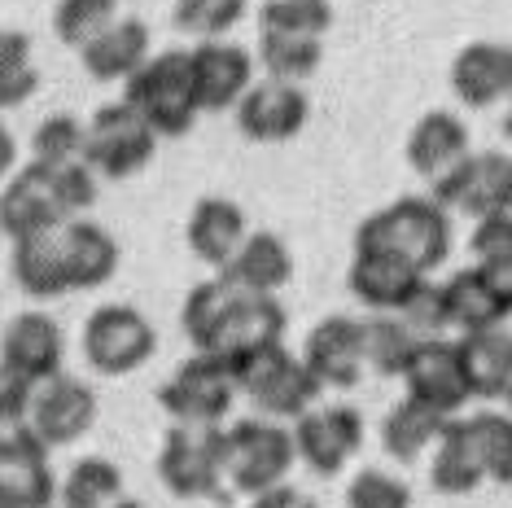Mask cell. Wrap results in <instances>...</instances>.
Here are the masks:
<instances>
[{"mask_svg":"<svg viewBox=\"0 0 512 508\" xmlns=\"http://www.w3.org/2000/svg\"><path fill=\"white\" fill-rule=\"evenodd\" d=\"M399 316L416 333H421V338H438V333H447V316H442V290L429 281V276L421 281V290L407 298V307L399 311Z\"/></svg>","mask_w":512,"mask_h":508,"instance_id":"ee69618b","label":"cell"},{"mask_svg":"<svg viewBox=\"0 0 512 508\" xmlns=\"http://www.w3.org/2000/svg\"><path fill=\"white\" fill-rule=\"evenodd\" d=\"M355 246H381L407 259L421 272H438L451 254V211L434 198L407 193V198L372 211L355 228Z\"/></svg>","mask_w":512,"mask_h":508,"instance_id":"6da1fadb","label":"cell"},{"mask_svg":"<svg viewBox=\"0 0 512 508\" xmlns=\"http://www.w3.org/2000/svg\"><path fill=\"white\" fill-rule=\"evenodd\" d=\"M237 377L211 351H197L158 386V403L176 425H224L237 399Z\"/></svg>","mask_w":512,"mask_h":508,"instance_id":"52a82bcc","label":"cell"},{"mask_svg":"<svg viewBox=\"0 0 512 508\" xmlns=\"http://www.w3.org/2000/svg\"><path fill=\"white\" fill-rule=\"evenodd\" d=\"M434 460H429V482H434L438 495H473L486 482L482 460H477L469 430H464V417H451L447 430L438 434V443L429 447Z\"/></svg>","mask_w":512,"mask_h":508,"instance_id":"f546056e","label":"cell"},{"mask_svg":"<svg viewBox=\"0 0 512 508\" xmlns=\"http://www.w3.org/2000/svg\"><path fill=\"white\" fill-rule=\"evenodd\" d=\"M469 154H473L469 127H464V119L451 110H429L412 123V132H407V167H412L425 184L447 176V171Z\"/></svg>","mask_w":512,"mask_h":508,"instance_id":"cb8c5ba5","label":"cell"},{"mask_svg":"<svg viewBox=\"0 0 512 508\" xmlns=\"http://www.w3.org/2000/svg\"><path fill=\"white\" fill-rule=\"evenodd\" d=\"M57 500V473L49 447L36 434H18L0 443V508H44Z\"/></svg>","mask_w":512,"mask_h":508,"instance_id":"ffe728a7","label":"cell"},{"mask_svg":"<svg viewBox=\"0 0 512 508\" xmlns=\"http://www.w3.org/2000/svg\"><path fill=\"white\" fill-rule=\"evenodd\" d=\"M27 408H31V390L18 386V381H9V377H0V443L31 430Z\"/></svg>","mask_w":512,"mask_h":508,"instance_id":"f6af8a7d","label":"cell"},{"mask_svg":"<svg viewBox=\"0 0 512 508\" xmlns=\"http://www.w3.org/2000/svg\"><path fill=\"white\" fill-rule=\"evenodd\" d=\"M71 215L62 189H57V167L31 158L27 167L18 163V171L0 184V233L9 241L18 237H36V233H53L62 228Z\"/></svg>","mask_w":512,"mask_h":508,"instance_id":"30bf717a","label":"cell"},{"mask_svg":"<svg viewBox=\"0 0 512 508\" xmlns=\"http://www.w3.org/2000/svg\"><path fill=\"white\" fill-rule=\"evenodd\" d=\"M44 508H53V504H44Z\"/></svg>","mask_w":512,"mask_h":508,"instance_id":"816d5d0a","label":"cell"},{"mask_svg":"<svg viewBox=\"0 0 512 508\" xmlns=\"http://www.w3.org/2000/svg\"><path fill=\"white\" fill-rule=\"evenodd\" d=\"M403 381H407V395L429 403V408L447 412L456 417L464 403L473 399V386H469V373H464V360H460V346L451 338H421L412 351V360L403 368Z\"/></svg>","mask_w":512,"mask_h":508,"instance_id":"2e32d148","label":"cell"},{"mask_svg":"<svg viewBox=\"0 0 512 508\" xmlns=\"http://www.w3.org/2000/svg\"><path fill=\"white\" fill-rule=\"evenodd\" d=\"M298 460L320 478H337L364 447V417L351 403H329V408H307L294 421Z\"/></svg>","mask_w":512,"mask_h":508,"instance_id":"7c38bea8","label":"cell"},{"mask_svg":"<svg viewBox=\"0 0 512 508\" xmlns=\"http://www.w3.org/2000/svg\"><path fill=\"white\" fill-rule=\"evenodd\" d=\"M302 364L320 381V390H355L364 381V325L355 316H324L307 333Z\"/></svg>","mask_w":512,"mask_h":508,"instance_id":"e0dca14e","label":"cell"},{"mask_svg":"<svg viewBox=\"0 0 512 508\" xmlns=\"http://www.w3.org/2000/svg\"><path fill=\"white\" fill-rule=\"evenodd\" d=\"M123 101H132L145 114V123L158 136H184L193 132L197 114V88H193V62L189 49H162L149 53V62L123 84Z\"/></svg>","mask_w":512,"mask_h":508,"instance_id":"7a4b0ae2","label":"cell"},{"mask_svg":"<svg viewBox=\"0 0 512 508\" xmlns=\"http://www.w3.org/2000/svg\"><path fill=\"white\" fill-rule=\"evenodd\" d=\"M429 198L469 219L512 215V154L491 149V154L460 158L447 176H438L429 184Z\"/></svg>","mask_w":512,"mask_h":508,"instance_id":"9c48e42d","label":"cell"},{"mask_svg":"<svg viewBox=\"0 0 512 508\" xmlns=\"http://www.w3.org/2000/svg\"><path fill=\"white\" fill-rule=\"evenodd\" d=\"M9 272L14 285L36 303H53V298L71 294L62 272V250H57V228L53 233H36V237H18L14 254H9Z\"/></svg>","mask_w":512,"mask_h":508,"instance_id":"83f0119b","label":"cell"},{"mask_svg":"<svg viewBox=\"0 0 512 508\" xmlns=\"http://www.w3.org/2000/svg\"><path fill=\"white\" fill-rule=\"evenodd\" d=\"M324 36H298V31H259V66L267 79H285V84H302L320 71Z\"/></svg>","mask_w":512,"mask_h":508,"instance_id":"1f68e13d","label":"cell"},{"mask_svg":"<svg viewBox=\"0 0 512 508\" xmlns=\"http://www.w3.org/2000/svg\"><path fill=\"white\" fill-rule=\"evenodd\" d=\"M259 22L272 31H298V36H329L333 5L329 0H267Z\"/></svg>","mask_w":512,"mask_h":508,"instance_id":"b9f144b4","label":"cell"},{"mask_svg":"<svg viewBox=\"0 0 512 508\" xmlns=\"http://www.w3.org/2000/svg\"><path fill=\"white\" fill-rule=\"evenodd\" d=\"M429 272L412 268L399 254L381 250V246H355L351 254V272H346V285L364 307L372 311H403L407 298L421 290Z\"/></svg>","mask_w":512,"mask_h":508,"instance_id":"d6986e66","label":"cell"},{"mask_svg":"<svg viewBox=\"0 0 512 508\" xmlns=\"http://www.w3.org/2000/svg\"><path fill=\"white\" fill-rule=\"evenodd\" d=\"M438 290H442V316H447V329H456V333L504 329V320L512 316V307L495 294V285L486 281L477 268H464L456 276H447Z\"/></svg>","mask_w":512,"mask_h":508,"instance_id":"4316f807","label":"cell"},{"mask_svg":"<svg viewBox=\"0 0 512 508\" xmlns=\"http://www.w3.org/2000/svg\"><path fill=\"white\" fill-rule=\"evenodd\" d=\"M158 351L154 325L127 303H106L84 325V360L101 377H127L145 368Z\"/></svg>","mask_w":512,"mask_h":508,"instance_id":"ba28073f","label":"cell"},{"mask_svg":"<svg viewBox=\"0 0 512 508\" xmlns=\"http://www.w3.org/2000/svg\"><path fill=\"white\" fill-rule=\"evenodd\" d=\"M40 71H36V53H31V36L14 27H0V114L18 110L36 97Z\"/></svg>","mask_w":512,"mask_h":508,"instance_id":"d590c367","label":"cell"},{"mask_svg":"<svg viewBox=\"0 0 512 508\" xmlns=\"http://www.w3.org/2000/svg\"><path fill=\"white\" fill-rule=\"evenodd\" d=\"M359 325H364V364H368V373L403 377V368H407V360H412L421 333L407 325L399 311H372V316L359 320Z\"/></svg>","mask_w":512,"mask_h":508,"instance_id":"4dcf8cb0","label":"cell"},{"mask_svg":"<svg viewBox=\"0 0 512 508\" xmlns=\"http://www.w3.org/2000/svg\"><path fill=\"white\" fill-rule=\"evenodd\" d=\"M224 460L228 434L224 425H171L158 452V478L176 500H215L224 504Z\"/></svg>","mask_w":512,"mask_h":508,"instance_id":"3957f363","label":"cell"},{"mask_svg":"<svg viewBox=\"0 0 512 508\" xmlns=\"http://www.w3.org/2000/svg\"><path fill=\"white\" fill-rule=\"evenodd\" d=\"M272 342H285V311H281V303H276V294L237 290L224 325H219V333H215L211 355H219L228 368H237Z\"/></svg>","mask_w":512,"mask_h":508,"instance_id":"ac0fdd59","label":"cell"},{"mask_svg":"<svg viewBox=\"0 0 512 508\" xmlns=\"http://www.w3.org/2000/svg\"><path fill=\"white\" fill-rule=\"evenodd\" d=\"M451 92L460 106L491 110L512 97V44L473 40L451 62Z\"/></svg>","mask_w":512,"mask_h":508,"instance_id":"7402d4cb","label":"cell"},{"mask_svg":"<svg viewBox=\"0 0 512 508\" xmlns=\"http://www.w3.org/2000/svg\"><path fill=\"white\" fill-rule=\"evenodd\" d=\"M66 338L49 311H18L0 333V377L36 390L40 381L62 373Z\"/></svg>","mask_w":512,"mask_h":508,"instance_id":"8fae6325","label":"cell"},{"mask_svg":"<svg viewBox=\"0 0 512 508\" xmlns=\"http://www.w3.org/2000/svg\"><path fill=\"white\" fill-rule=\"evenodd\" d=\"M460 360L469 373L473 399H499V381H504L512 338L504 329H486V333H460Z\"/></svg>","mask_w":512,"mask_h":508,"instance_id":"836d02e7","label":"cell"},{"mask_svg":"<svg viewBox=\"0 0 512 508\" xmlns=\"http://www.w3.org/2000/svg\"><path fill=\"white\" fill-rule=\"evenodd\" d=\"M219 276L232 290L246 294H281L294 276V254L276 233H246L241 250L228 259V268H219Z\"/></svg>","mask_w":512,"mask_h":508,"instance_id":"484cf974","label":"cell"},{"mask_svg":"<svg viewBox=\"0 0 512 508\" xmlns=\"http://www.w3.org/2000/svg\"><path fill=\"white\" fill-rule=\"evenodd\" d=\"M346 508H412V487L386 469H359L346 487Z\"/></svg>","mask_w":512,"mask_h":508,"instance_id":"7bdbcfd3","label":"cell"},{"mask_svg":"<svg viewBox=\"0 0 512 508\" xmlns=\"http://www.w3.org/2000/svg\"><path fill=\"white\" fill-rule=\"evenodd\" d=\"M237 127L254 145H285L307 127L311 101L302 84H285V79H254L250 92L237 101Z\"/></svg>","mask_w":512,"mask_h":508,"instance_id":"5bb4252c","label":"cell"},{"mask_svg":"<svg viewBox=\"0 0 512 508\" xmlns=\"http://www.w3.org/2000/svg\"><path fill=\"white\" fill-rule=\"evenodd\" d=\"M57 250H62V272L71 294L79 290H101L114 272H119V241L110 237V228H101L97 219L75 215L57 228Z\"/></svg>","mask_w":512,"mask_h":508,"instance_id":"44dd1931","label":"cell"},{"mask_svg":"<svg viewBox=\"0 0 512 508\" xmlns=\"http://www.w3.org/2000/svg\"><path fill=\"white\" fill-rule=\"evenodd\" d=\"M154 53V40H149V27L141 18H114L101 36H92L84 49H79V62L84 71L97 79V84H127Z\"/></svg>","mask_w":512,"mask_h":508,"instance_id":"603a6c76","label":"cell"},{"mask_svg":"<svg viewBox=\"0 0 512 508\" xmlns=\"http://www.w3.org/2000/svg\"><path fill=\"white\" fill-rule=\"evenodd\" d=\"M193 62V88H197V106L202 114H219V110H237V101L250 92L254 75V53L232 44L228 36L219 40H197L189 49Z\"/></svg>","mask_w":512,"mask_h":508,"instance_id":"9a60e30c","label":"cell"},{"mask_svg":"<svg viewBox=\"0 0 512 508\" xmlns=\"http://www.w3.org/2000/svg\"><path fill=\"white\" fill-rule=\"evenodd\" d=\"M499 132H504V141H512V97L504 101V119H499Z\"/></svg>","mask_w":512,"mask_h":508,"instance_id":"681fc988","label":"cell"},{"mask_svg":"<svg viewBox=\"0 0 512 508\" xmlns=\"http://www.w3.org/2000/svg\"><path fill=\"white\" fill-rule=\"evenodd\" d=\"M232 298H237V290H232L224 276H211V281L189 290V298H184V307H180V329L189 333V342L197 351H211L215 346V333L224 325Z\"/></svg>","mask_w":512,"mask_h":508,"instance_id":"8d00e7d4","label":"cell"},{"mask_svg":"<svg viewBox=\"0 0 512 508\" xmlns=\"http://www.w3.org/2000/svg\"><path fill=\"white\" fill-rule=\"evenodd\" d=\"M250 508H320L316 500H311L307 491L289 487V482H281V487H267L259 495H250Z\"/></svg>","mask_w":512,"mask_h":508,"instance_id":"bcb514c9","label":"cell"},{"mask_svg":"<svg viewBox=\"0 0 512 508\" xmlns=\"http://www.w3.org/2000/svg\"><path fill=\"white\" fill-rule=\"evenodd\" d=\"M162 136L145 123L132 101H110L88 119L84 132V163L106 180H132L154 163Z\"/></svg>","mask_w":512,"mask_h":508,"instance_id":"5b68a950","label":"cell"},{"mask_svg":"<svg viewBox=\"0 0 512 508\" xmlns=\"http://www.w3.org/2000/svg\"><path fill=\"white\" fill-rule=\"evenodd\" d=\"M228 434V487L241 495H259L267 487H281L289 478L298 460L294 447V430H285L281 421L272 417H246V421H232L224 425Z\"/></svg>","mask_w":512,"mask_h":508,"instance_id":"8992f818","label":"cell"},{"mask_svg":"<svg viewBox=\"0 0 512 508\" xmlns=\"http://www.w3.org/2000/svg\"><path fill=\"white\" fill-rule=\"evenodd\" d=\"M14 171H18V141H14V132L5 127V119H0V184L14 176Z\"/></svg>","mask_w":512,"mask_h":508,"instance_id":"7dc6e473","label":"cell"},{"mask_svg":"<svg viewBox=\"0 0 512 508\" xmlns=\"http://www.w3.org/2000/svg\"><path fill=\"white\" fill-rule=\"evenodd\" d=\"M106 508H145V504H141V500H132V495H127V491H123V495H119V500H110Z\"/></svg>","mask_w":512,"mask_h":508,"instance_id":"f907efd6","label":"cell"},{"mask_svg":"<svg viewBox=\"0 0 512 508\" xmlns=\"http://www.w3.org/2000/svg\"><path fill=\"white\" fill-rule=\"evenodd\" d=\"M499 399H504V408L512 412V355H508V368H504V381H499Z\"/></svg>","mask_w":512,"mask_h":508,"instance_id":"c3c4849f","label":"cell"},{"mask_svg":"<svg viewBox=\"0 0 512 508\" xmlns=\"http://www.w3.org/2000/svg\"><path fill=\"white\" fill-rule=\"evenodd\" d=\"M123 495V469L106 456H84L66 469L57 482V500L62 508H106L110 500Z\"/></svg>","mask_w":512,"mask_h":508,"instance_id":"e575fe53","label":"cell"},{"mask_svg":"<svg viewBox=\"0 0 512 508\" xmlns=\"http://www.w3.org/2000/svg\"><path fill=\"white\" fill-rule=\"evenodd\" d=\"M27 421L44 447H71L97 425V390L71 373H57L31 390Z\"/></svg>","mask_w":512,"mask_h":508,"instance_id":"4fadbf2b","label":"cell"},{"mask_svg":"<svg viewBox=\"0 0 512 508\" xmlns=\"http://www.w3.org/2000/svg\"><path fill=\"white\" fill-rule=\"evenodd\" d=\"M473 268L495 285V294L512 307V215H486L473 219Z\"/></svg>","mask_w":512,"mask_h":508,"instance_id":"d6a6232c","label":"cell"},{"mask_svg":"<svg viewBox=\"0 0 512 508\" xmlns=\"http://www.w3.org/2000/svg\"><path fill=\"white\" fill-rule=\"evenodd\" d=\"M232 377H237L241 395L254 403V412L272 421H298L320 399V381L307 373L302 355H294L285 342L263 346L259 355L232 368Z\"/></svg>","mask_w":512,"mask_h":508,"instance_id":"277c9868","label":"cell"},{"mask_svg":"<svg viewBox=\"0 0 512 508\" xmlns=\"http://www.w3.org/2000/svg\"><path fill=\"white\" fill-rule=\"evenodd\" d=\"M464 430L482 460L486 482L512 487V412H477V417H464Z\"/></svg>","mask_w":512,"mask_h":508,"instance_id":"74e56055","label":"cell"},{"mask_svg":"<svg viewBox=\"0 0 512 508\" xmlns=\"http://www.w3.org/2000/svg\"><path fill=\"white\" fill-rule=\"evenodd\" d=\"M119 18V0H57L53 9V36L66 44V49H84L92 36L110 27Z\"/></svg>","mask_w":512,"mask_h":508,"instance_id":"f35d334b","label":"cell"},{"mask_svg":"<svg viewBox=\"0 0 512 508\" xmlns=\"http://www.w3.org/2000/svg\"><path fill=\"white\" fill-rule=\"evenodd\" d=\"M447 412L429 408V403L412 399L407 395L403 403H394L386 412V421H381V447H386L390 460H399V465H412V460H421L429 447L438 443V434L447 430Z\"/></svg>","mask_w":512,"mask_h":508,"instance_id":"f1b7e54d","label":"cell"},{"mask_svg":"<svg viewBox=\"0 0 512 508\" xmlns=\"http://www.w3.org/2000/svg\"><path fill=\"white\" fill-rule=\"evenodd\" d=\"M250 0H176V27L193 40H219L241 27Z\"/></svg>","mask_w":512,"mask_h":508,"instance_id":"ab89813d","label":"cell"},{"mask_svg":"<svg viewBox=\"0 0 512 508\" xmlns=\"http://www.w3.org/2000/svg\"><path fill=\"white\" fill-rule=\"evenodd\" d=\"M246 233H250L246 211L232 198H197V206L189 211V224H184V241H189L193 259L215 272L228 268V259L241 250Z\"/></svg>","mask_w":512,"mask_h":508,"instance_id":"d4e9b609","label":"cell"},{"mask_svg":"<svg viewBox=\"0 0 512 508\" xmlns=\"http://www.w3.org/2000/svg\"><path fill=\"white\" fill-rule=\"evenodd\" d=\"M84 132L88 123H79L75 114H49L31 132V158H40V163H75V158H84Z\"/></svg>","mask_w":512,"mask_h":508,"instance_id":"60d3db41","label":"cell"}]
</instances>
